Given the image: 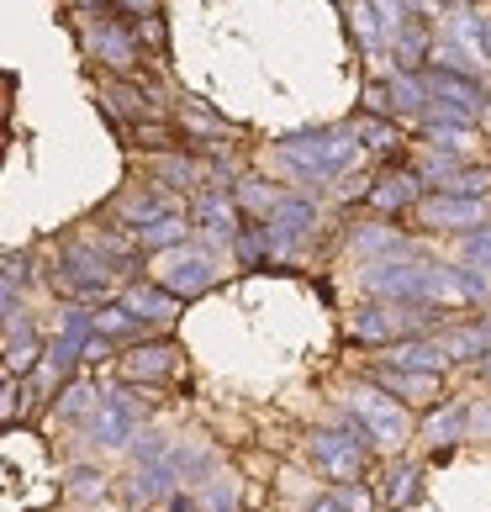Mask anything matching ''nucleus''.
I'll list each match as a JSON object with an SVG mask.
<instances>
[{
  "label": "nucleus",
  "instance_id": "obj_44",
  "mask_svg": "<svg viewBox=\"0 0 491 512\" xmlns=\"http://www.w3.org/2000/svg\"><path fill=\"white\" fill-rule=\"evenodd\" d=\"M307 512H349L344 502H338V491H323V497H312V507Z\"/></svg>",
  "mask_w": 491,
  "mask_h": 512
},
{
  "label": "nucleus",
  "instance_id": "obj_37",
  "mask_svg": "<svg viewBox=\"0 0 491 512\" xmlns=\"http://www.w3.org/2000/svg\"><path fill=\"white\" fill-rule=\"evenodd\" d=\"M196 507H201V512H233V507H238V486H233L228 476H217L212 486L196 491Z\"/></svg>",
  "mask_w": 491,
  "mask_h": 512
},
{
  "label": "nucleus",
  "instance_id": "obj_7",
  "mask_svg": "<svg viewBox=\"0 0 491 512\" xmlns=\"http://www.w3.org/2000/svg\"><path fill=\"white\" fill-rule=\"evenodd\" d=\"M154 275H159L164 291H175L180 301H191V296L217 286V254L185 249V243H180V249H169V254H154Z\"/></svg>",
  "mask_w": 491,
  "mask_h": 512
},
{
  "label": "nucleus",
  "instance_id": "obj_43",
  "mask_svg": "<svg viewBox=\"0 0 491 512\" xmlns=\"http://www.w3.org/2000/svg\"><path fill=\"white\" fill-rule=\"evenodd\" d=\"M122 16H132V22H148V16H159V0H117Z\"/></svg>",
  "mask_w": 491,
  "mask_h": 512
},
{
  "label": "nucleus",
  "instance_id": "obj_16",
  "mask_svg": "<svg viewBox=\"0 0 491 512\" xmlns=\"http://www.w3.org/2000/svg\"><path fill=\"white\" fill-rule=\"evenodd\" d=\"M191 222L212 243H233L238 227H243V212H238V201L228 191H201V196H191Z\"/></svg>",
  "mask_w": 491,
  "mask_h": 512
},
{
  "label": "nucleus",
  "instance_id": "obj_2",
  "mask_svg": "<svg viewBox=\"0 0 491 512\" xmlns=\"http://www.w3.org/2000/svg\"><path fill=\"white\" fill-rule=\"evenodd\" d=\"M433 322H439V307H423V301H365L349 317V344L391 349L402 344V333H428Z\"/></svg>",
  "mask_w": 491,
  "mask_h": 512
},
{
  "label": "nucleus",
  "instance_id": "obj_17",
  "mask_svg": "<svg viewBox=\"0 0 491 512\" xmlns=\"http://www.w3.org/2000/svg\"><path fill=\"white\" fill-rule=\"evenodd\" d=\"M433 344H439L444 365H470V359H486L491 354V322L476 317V322H460V328H444Z\"/></svg>",
  "mask_w": 491,
  "mask_h": 512
},
{
  "label": "nucleus",
  "instance_id": "obj_4",
  "mask_svg": "<svg viewBox=\"0 0 491 512\" xmlns=\"http://www.w3.org/2000/svg\"><path fill=\"white\" fill-rule=\"evenodd\" d=\"M349 407H354V423L370 433L375 449H396V444H407V433H418L412 428V412L396 396H386L381 386H354Z\"/></svg>",
  "mask_w": 491,
  "mask_h": 512
},
{
  "label": "nucleus",
  "instance_id": "obj_20",
  "mask_svg": "<svg viewBox=\"0 0 491 512\" xmlns=\"http://www.w3.org/2000/svg\"><path fill=\"white\" fill-rule=\"evenodd\" d=\"M148 175H154L164 191H191V196H201L206 191V164L201 159H191V154H154L148 159Z\"/></svg>",
  "mask_w": 491,
  "mask_h": 512
},
{
  "label": "nucleus",
  "instance_id": "obj_15",
  "mask_svg": "<svg viewBox=\"0 0 491 512\" xmlns=\"http://www.w3.org/2000/svg\"><path fill=\"white\" fill-rule=\"evenodd\" d=\"M122 307L138 317L143 328H148V322H154V328H169V322L180 317L185 301L175 291H164L159 280H132V286H122Z\"/></svg>",
  "mask_w": 491,
  "mask_h": 512
},
{
  "label": "nucleus",
  "instance_id": "obj_25",
  "mask_svg": "<svg viewBox=\"0 0 491 512\" xmlns=\"http://www.w3.org/2000/svg\"><path fill=\"white\" fill-rule=\"evenodd\" d=\"M127 497L138 502V507H154V502L175 497V470H169V454H164V460H154V465H138V470H132Z\"/></svg>",
  "mask_w": 491,
  "mask_h": 512
},
{
  "label": "nucleus",
  "instance_id": "obj_24",
  "mask_svg": "<svg viewBox=\"0 0 491 512\" xmlns=\"http://www.w3.org/2000/svg\"><path fill=\"white\" fill-rule=\"evenodd\" d=\"M111 217H117L122 227H132V233H143V227H154V222L175 217V212H169V201L159 191H127V196L111 201Z\"/></svg>",
  "mask_w": 491,
  "mask_h": 512
},
{
  "label": "nucleus",
  "instance_id": "obj_5",
  "mask_svg": "<svg viewBox=\"0 0 491 512\" xmlns=\"http://www.w3.org/2000/svg\"><path fill=\"white\" fill-rule=\"evenodd\" d=\"M428 259L423 249H396L381 264H365V291L375 301H423V275H428Z\"/></svg>",
  "mask_w": 491,
  "mask_h": 512
},
{
  "label": "nucleus",
  "instance_id": "obj_30",
  "mask_svg": "<svg viewBox=\"0 0 491 512\" xmlns=\"http://www.w3.org/2000/svg\"><path fill=\"white\" fill-rule=\"evenodd\" d=\"M381 365H396V370H444V354L433 338H407V344H391Z\"/></svg>",
  "mask_w": 491,
  "mask_h": 512
},
{
  "label": "nucleus",
  "instance_id": "obj_33",
  "mask_svg": "<svg viewBox=\"0 0 491 512\" xmlns=\"http://www.w3.org/2000/svg\"><path fill=\"white\" fill-rule=\"evenodd\" d=\"M90 333H96V338H132V333H143V322L132 317L122 301H111V307L90 312Z\"/></svg>",
  "mask_w": 491,
  "mask_h": 512
},
{
  "label": "nucleus",
  "instance_id": "obj_21",
  "mask_svg": "<svg viewBox=\"0 0 491 512\" xmlns=\"http://www.w3.org/2000/svg\"><path fill=\"white\" fill-rule=\"evenodd\" d=\"M418 433L433 444V454H449V449H455L465 433H470V402H449V407L439 402V407H433V417H428Z\"/></svg>",
  "mask_w": 491,
  "mask_h": 512
},
{
  "label": "nucleus",
  "instance_id": "obj_13",
  "mask_svg": "<svg viewBox=\"0 0 491 512\" xmlns=\"http://www.w3.org/2000/svg\"><path fill=\"white\" fill-rule=\"evenodd\" d=\"M423 80V90H428V101H444V106H455V111H465V117H481V111L491 106L486 101V90L470 80V74H455V69H423L418 74Z\"/></svg>",
  "mask_w": 491,
  "mask_h": 512
},
{
  "label": "nucleus",
  "instance_id": "obj_14",
  "mask_svg": "<svg viewBox=\"0 0 491 512\" xmlns=\"http://www.w3.org/2000/svg\"><path fill=\"white\" fill-rule=\"evenodd\" d=\"M175 365H180L175 344H132V349L117 359V370H122L127 386H159V381H169V375H175Z\"/></svg>",
  "mask_w": 491,
  "mask_h": 512
},
{
  "label": "nucleus",
  "instance_id": "obj_27",
  "mask_svg": "<svg viewBox=\"0 0 491 512\" xmlns=\"http://www.w3.org/2000/svg\"><path fill=\"white\" fill-rule=\"evenodd\" d=\"M101 407V386L85 381V375H74L64 381V391L53 396V417H64V423H90V412Z\"/></svg>",
  "mask_w": 491,
  "mask_h": 512
},
{
  "label": "nucleus",
  "instance_id": "obj_12",
  "mask_svg": "<svg viewBox=\"0 0 491 512\" xmlns=\"http://www.w3.org/2000/svg\"><path fill=\"white\" fill-rule=\"evenodd\" d=\"M423 201V180H418V169H386L375 185H365V206L375 217H402V212H412V206Z\"/></svg>",
  "mask_w": 491,
  "mask_h": 512
},
{
  "label": "nucleus",
  "instance_id": "obj_26",
  "mask_svg": "<svg viewBox=\"0 0 491 512\" xmlns=\"http://www.w3.org/2000/svg\"><path fill=\"white\" fill-rule=\"evenodd\" d=\"M418 497H423V465H418V460H396V465L386 470V491H381L386 512L418 507Z\"/></svg>",
  "mask_w": 491,
  "mask_h": 512
},
{
  "label": "nucleus",
  "instance_id": "obj_6",
  "mask_svg": "<svg viewBox=\"0 0 491 512\" xmlns=\"http://www.w3.org/2000/svg\"><path fill=\"white\" fill-rule=\"evenodd\" d=\"M85 428H90V444L96 449H127L143 428V402L122 386H111V391H101V407L90 412Z\"/></svg>",
  "mask_w": 491,
  "mask_h": 512
},
{
  "label": "nucleus",
  "instance_id": "obj_18",
  "mask_svg": "<svg viewBox=\"0 0 491 512\" xmlns=\"http://www.w3.org/2000/svg\"><path fill=\"white\" fill-rule=\"evenodd\" d=\"M85 43L111 69H132V64H138V32L122 27V22H96V27L85 32Z\"/></svg>",
  "mask_w": 491,
  "mask_h": 512
},
{
  "label": "nucleus",
  "instance_id": "obj_47",
  "mask_svg": "<svg viewBox=\"0 0 491 512\" xmlns=\"http://www.w3.org/2000/svg\"><path fill=\"white\" fill-rule=\"evenodd\" d=\"M486 59H491V22H486Z\"/></svg>",
  "mask_w": 491,
  "mask_h": 512
},
{
  "label": "nucleus",
  "instance_id": "obj_23",
  "mask_svg": "<svg viewBox=\"0 0 491 512\" xmlns=\"http://www.w3.org/2000/svg\"><path fill=\"white\" fill-rule=\"evenodd\" d=\"M6 328H11V338H6V354H0V359H6V375H22V381H27V375L43 365L48 344L32 333V322H22V317H11Z\"/></svg>",
  "mask_w": 491,
  "mask_h": 512
},
{
  "label": "nucleus",
  "instance_id": "obj_11",
  "mask_svg": "<svg viewBox=\"0 0 491 512\" xmlns=\"http://www.w3.org/2000/svg\"><path fill=\"white\" fill-rule=\"evenodd\" d=\"M370 386H381L386 396H396V402L412 412V407H439L444 375H439V370H396V365H375Z\"/></svg>",
  "mask_w": 491,
  "mask_h": 512
},
{
  "label": "nucleus",
  "instance_id": "obj_46",
  "mask_svg": "<svg viewBox=\"0 0 491 512\" xmlns=\"http://www.w3.org/2000/svg\"><path fill=\"white\" fill-rule=\"evenodd\" d=\"M481 381H486V386H491V354H486V359H481Z\"/></svg>",
  "mask_w": 491,
  "mask_h": 512
},
{
  "label": "nucleus",
  "instance_id": "obj_34",
  "mask_svg": "<svg viewBox=\"0 0 491 512\" xmlns=\"http://www.w3.org/2000/svg\"><path fill=\"white\" fill-rule=\"evenodd\" d=\"M354 132H360V148H370V154H396V148H402V138H396V127H391V117H365Z\"/></svg>",
  "mask_w": 491,
  "mask_h": 512
},
{
  "label": "nucleus",
  "instance_id": "obj_36",
  "mask_svg": "<svg viewBox=\"0 0 491 512\" xmlns=\"http://www.w3.org/2000/svg\"><path fill=\"white\" fill-rule=\"evenodd\" d=\"M354 37L365 43V53H381V48H386V27H381V16H375L370 0H360V6H354Z\"/></svg>",
  "mask_w": 491,
  "mask_h": 512
},
{
  "label": "nucleus",
  "instance_id": "obj_9",
  "mask_svg": "<svg viewBox=\"0 0 491 512\" xmlns=\"http://www.w3.org/2000/svg\"><path fill=\"white\" fill-rule=\"evenodd\" d=\"M491 291V280L465 270V264H449V259H428V275H423V307H476V301Z\"/></svg>",
  "mask_w": 491,
  "mask_h": 512
},
{
  "label": "nucleus",
  "instance_id": "obj_10",
  "mask_svg": "<svg viewBox=\"0 0 491 512\" xmlns=\"http://www.w3.org/2000/svg\"><path fill=\"white\" fill-rule=\"evenodd\" d=\"M412 217H418L423 233H476V227H486V201L481 196H423L418 206H412Z\"/></svg>",
  "mask_w": 491,
  "mask_h": 512
},
{
  "label": "nucleus",
  "instance_id": "obj_22",
  "mask_svg": "<svg viewBox=\"0 0 491 512\" xmlns=\"http://www.w3.org/2000/svg\"><path fill=\"white\" fill-rule=\"evenodd\" d=\"M396 249H407V238H402V227H391V222H360L349 233V254L365 259V264H381Z\"/></svg>",
  "mask_w": 491,
  "mask_h": 512
},
{
  "label": "nucleus",
  "instance_id": "obj_41",
  "mask_svg": "<svg viewBox=\"0 0 491 512\" xmlns=\"http://www.w3.org/2000/svg\"><path fill=\"white\" fill-rule=\"evenodd\" d=\"M465 439H491V402L470 407V433H465Z\"/></svg>",
  "mask_w": 491,
  "mask_h": 512
},
{
  "label": "nucleus",
  "instance_id": "obj_3",
  "mask_svg": "<svg viewBox=\"0 0 491 512\" xmlns=\"http://www.w3.org/2000/svg\"><path fill=\"white\" fill-rule=\"evenodd\" d=\"M375 454V444H370V433L354 423H338V428H317L312 433V460H317V470L333 481V486H354L365 476V460Z\"/></svg>",
  "mask_w": 491,
  "mask_h": 512
},
{
  "label": "nucleus",
  "instance_id": "obj_39",
  "mask_svg": "<svg viewBox=\"0 0 491 512\" xmlns=\"http://www.w3.org/2000/svg\"><path fill=\"white\" fill-rule=\"evenodd\" d=\"M333 491H338V502H344L349 512H375V491L370 486L354 481V486H333Z\"/></svg>",
  "mask_w": 491,
  "mask_h": 512
},
{
  "label": "nucleus",
  "instance_id": "obj_32",
  "mask_svg": "<svg viewBox=\"0 0 491 512\" xmlns=\"http://www.w3.org/2000/svg\"><path fill=\"white\" fill-rule=\"evenodd\" d=\"M185 233H191V217H164V222H154V227H143V233H138V249L169 254V249H180V243H185Z\"/></svg>",
  "mask_w": 491,
  "mask_h": 512
},
{
  "label": "nucleus",
  "instance_id": "obj_8",
  "mask_svg": "<svg viewBox=\"0 0 491 512\" xmlns=\"http://www.w3.org/2000/svg\"><path fill=\"white\" fill-rule=\"evenodd\" d=\"M418 180L428 185V196H481L491 191V175L476 164H460L455 154H439V148H428V154H418Z\"/></svg>",
  "mask_w": 491,
  "mask_h": 512
},
{
  "label": "nucleus",
  "instance_id": "obj_1",
  "mask_svg": "<svg viewBox=\"0 0 491 512\" xmlns=\"http://www.w3.org/2000/svg\"><path fill=\"white\" fill-rule=\"evenodd\" d=\"M275 154L296 169V180L307 185H328L333 175H344L360 154V132L354 127H307V132H286L275 143Z\"/></svg>",
  "mask_w": 491,
  "mask_h": 512
},
{
  "label": "nucleus",
  "instance_id": "obj_19",
  "mask_svg": "<svg viewBox=\"0 0 491 512\" xmlns=\"http://www.w3.org/2000/svg\"><path fill=\"white\" fill-rule=\"evenodd\" d=\"M264 227L270 233H280V238H296V243H307L312 238V227H317V201L312 196H280L275 201V212L264 217Z\"/></svg>",
  "mask_w": 491,
  "mask_h": 512
},
{
  "label": "nucleus",
  "instance_id": "obj_38",
  "mask_svg": "<svg viewBox=\"0 0 491 512\" xmlns=\"http://www.w3.org/2000/svg\"><path fill=\"white\" fill-rule=\"evenodd\" d=\"M69 491H74V497H96V491H106V476H101L96 465H80L69 476Z\"/></svg>",
  "mask_w": 491,
  "mask_h": 512
},
{
  "label": "nucleus",
  "instance_id": "obj_31",
  "mask_svg": "<svg viewBox=\"0 0 491 512\" xmlns=\"http://www.w3.org/2000/svg\"><path fill=\"white\" fill-rule=\"evenodd\" d=\"M180 127H185V132H196V138H212V143L233 138V127L222 122L212 106H201V101H180Z\"/></svg>",
  "mask_w": 491,
  "mask_h": 512
},
{
  "label": "nucleus",
  "instance_id": "obj_28",
  "mask_svg": "<svg viewBox=\"0 0 491 512\" xmlns=\"http://www.w3.org/2000/svg\"><path fill=\"white\" fill-rule=\"evenodd\" d=\"M280 196H286V191H280V185H270V180H259V175H243V180L233 185V201H238V212L249 217V222L270 217Z\"/></svg>",
  "mask_w": 491,
  "mask_h": 512
},
{
  "label": "nucleus",
  "instance_id": "obj_29",
  "mask_svg": "<svg viewBox=\"0 0 491 512\" xmlns=\"http://www.w3.org/2000/svg\"><path fill=\"white\" fill-rule=\"evenodd\" d=\"M391 48H396V69H407V74H423L428 69V48H433V37H428V27L412 16V22L391 37Z\"/></svg>",
  "mask_w": 491,
  "mask_h": 512
},
{
  "label": "nucleus",
  "instance_id": "obj_35",
  "mask_svg": "<svg viewBox=\"0 0 491 512\" xmlns=\"http://www.w3.org/2000/svg\"><path fill=\"white\" fill-rule=\"evenodd\" d=\"M460 264L491 280V227H476V233L460 238Z\"/></svg>",
  "mask_w": 491,
  "mask_h": 512
},
{
  "label": "nucleus",
  "instance_id": "obj_42",
  "mask_svg": "<svg viewBox=\"0 0 491 512\" xmlns=\"http://www.w3.org/2000/svg\"><path fill=\"white\" fill-rule=\"evenodd\" d=\"M138 43H148L154 53H164V22H159V16H148V22H138Z\"/></svg>",
  "mask_w": 491,
  "mask_h": 512
},
{
  "label": "nucleus",
  "instance_id": "obj_45",
  "mask_svg": "<svg viewBox=\"0 0 491 512\" xmlns=\"http://www.w3.org/2000/svg\"><path fill=\"white\" fill-rule=\"evenodd\" d=\"M74 6H80V11H96V6H106V0H74Z\"/></svg>",
  "mask_w": 491,
  "mask_h": 512
},
{
  "label": "nucleus",
  "instance_id": "obj_40",
  "mask_svg": "<svg viewBox=\"0 0 491 512\" xmlns=\"http://www.w3.org/2000/svg\"><path fill=\"white\" fill-rule=\"evenodd\" d=\"M0 280H6V286H16V291H22L27 280H32V259H27V254H11L6 264H0Z\"/></svg>",
  "mask_w": 491,
  "mask_h": 512
}]
</instances>
